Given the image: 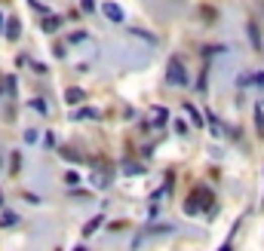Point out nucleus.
<instances>
[{
	"instance_id": "6ab92c4d",
	"label": "nucleus",
	"mask_w": 264,
	"mask_h": 251,
	"mask_svg": "<svg viewBox=\"0 0 264 251\" xmlns=\"http://www.w3.org/2000/svg\"><path fill=\"white\" fill-rule=\"evenodd\" d=\"M224 52V46H206L203 49V55H221Z\"/></svg>"
},
{
	"instance_id": "ddd939ff",
	"label": "nucleus",
	"mask_w": 264,
	"mask_h": 251,
	"mask_svg": "<svg viewBox=\"0 0 264 251\" xmlns=\"http://www.w3.org/2000/svg\"><path fill=\"white\" fill-rule=\"evenodd\" d=\"M16 224H19V218H16L13 211H7L4 218H0V227H16Z\"/></svg>"
},
{
	"instance_id": "dca6fc26",
	"label": "nucleus",
	"mask_w": 264,
	"mask_h": 251,
	"mask_svg": "<svg viewBox=\"0 0 264 251\" xmlns=\"http://www.w3.org/2000/svg\"><path fill=\"white\" fill-rule=\"evenodd\" d=\"M184 111H187V114H191V120H194L197 126H203V117H200V114L194 111V104H184Z\"/></svg>"
},
{
	"instance_id": "5701e85b",
	"label": "nucleus",
	"mask_w": 264,
	"mask_h": 251,
	"mask_svg": "<svg viewBox=\"0 0 264 251\" xmlns=\"http://www.w3.org/2000/svg\"><path fill=\"white\" fill-rule=\"evenodd\" d=\"M175 132H181V135H184V132H187V123H184V120H175Z\"/></svg>"
},
{
	"instance_id": "9d476101",
	"label": "nucleus",
	"mask_w": 264,
	"mask_h": 251,
	"mask_svg": "<svg viewBox=\"0 0 264 251\" xmlns=\"http://www.w3.org/2000/svg\"><path fill=\"white\" fill-rule=\"evenodd\" d=\"M0 92H10V95H16V77H7L4 83H0Z\"/></svg>"
},
{
	"instance_id": "39448f33",
	"label": "nucleus",
	"mask_w": 264,
	"mask_h": 251,
	"mask_svg": "<svg viewBox=\"0 0 264 251\" xmlns=\"http://www.w3.org/2000/svg\"><path fill=\"white\" fill-rule=\"evenodd\" d=\"M65 101H68V104H80V101H83V89H77V86H71V89L65 92Z\"/></svg>"
},
{
	"instance_id": "7ed1b4c3",
	"label": "nucleus",
	"mask_w": 264,
	"mask_h": 251,
	"mask_svg": "<svg viewBox=\"0 0 264 251\" xmlns=\"http://www.w3.org/2000/svg\"><path fill=\"white\" fill-rule=\"evenodd\" d=\"M101 13H104V19H111V22H123V10H120L117 4H104Z\"/></svg>"
},
{
	"instance_id": "412c9836",
	"label": "nucleus",
	"mask_w": 264,
	"mask_h": 251,
	"mask_svg": "<svg viewBox=\"0 0 264 251\" xmlns=\"http://www.w3.org/2000/svg\"><path fill=\"white\" fill-rule=\"evenodd\" d=\"M65 181H68V184H77V181H80V175H77V172H68V175H65Z\"/></svg>"
},
{
	"instance_id": "0eeeda50",
	"label": "nucleus",
	"mask_w": 264,
	"mask_h": 251,
	"mask_svg": "<svg viewBox=\"0 0 264 251\" xmlns=\"http://www.w3.org/2000/svg\"><path fill=\"white\" fill-rule=\"evenodd\" d=\"M98 111H92V107H80V111H74V120H95Z\"/></svg>"
},
{
	"instance_id": "393cba45",
	"label": "nucleus",
	"mask_w": 264,
	"mask_h": 251,
	"mask_svg": "<svg viewBox=\"0 0 264 251\" xmlns=\"http://www.w3.org/2000/svg\"><path fill=\"white\" fill-rule=\"evenodd\" d=\"M0 165H4V159H0Z\"/></svg>"
},
{
	"instance_id": "4be33fe9",
	"label": "nucleus",
	"mask_w": 264,
	"mask_h": 251,
	"mask_svg": "<svg viewBox=\"0 0 264 251\" xmlns=\"http://www.w3.org/2000/svg\"><path fill=\"white\" fill-rule=\"evenodd\" d=\"M25 141H28V144H34V141H37V129H28L25 132Z\"/></svg>"
},
{
	"instance_id": "a211bd4d",
	"label": "nucleus",
	"mask_w": 264,
	"mask_h": 251,
	"mask_svg": "<svg viewBox=\"0 0 264 251\" xmlns=\"http://www.w3.org/2000/svg\"><path fill=\"white\" fill-rule=\"evenodd\" d=\"M249 40L255 43V49L261 46V37H258V28H255V25H249Z\"/></svg>"
},
{
	"instance_id": "6e6552de",
	"label": "nucleus",
	"mask_w": 264,
	"mask_h": 251,
	"mask_svg": "<svg viewBox=\"0 0 264 251\" xmlns=\"http://www.w3.org/2000/svg\"><path fill=\"white\" fill-rule=\"evenodd\" d=\"M255 129H258V135H264V111L255 104Z\"/></svg>"
},
{
	"instance_id": "4468645a",
	"label": "nucleus",
	"mask_w": 264,
	"mask_h": 251,
	"mask_svg": "<svg viewBox=\"0 0 264 251\" xmlns=\"http://www.w3.org/2000/svg\"><path fill=\"white\" fill-rule=\"evenodd\" d=\"M28 7H31L34 13H40V16H46V13H49V10H46V7L40 4V0H28Z\"/></svg>"
},
{
	"instance_id": "f3484780",
	"label": "nucleus",
	"mask_w": 264,
	"mask_h": 251,
	"mask_svg": "<svg viewBox=\"0 0 264 251\" xmlns=\"http://www.w3.org/2000/svg\"><path fill=\"white\" fill-rule=\"evenodd\" d=\"M31 107H34L37 114H46V101H43V98H34V101H31Z\"/></svg>"
},
{
	"instance_id": "1a4fd4ad",
	"label": "nucleus",
	"mask_w": 264,
	"mask_h": 251,
	"mask_svg": "<svg viewBox=\"0 0 264 251\" xmlns=\"http://www.w3.org/2000/svg\"><path fill=\"white\" fill-rule=\"evenodd\" d=\"M123 172H126V175H138V172H144V165L129 159V162H123Z\"/></svg>"
},
{
	"instance_id": "a878e982",
	"label": "nucleus",
	"mask_w": 264,
	"mask_h": 251,
	"mask_svg": "<svg viewBox=\"0 0 264 251\" xmlns=\"http://www.w3.org/2000/svg\"><path fill=\"white\" fill-rule=\"evenodd\" d=\"M0 199H4V196H0Z\"/></svg>"
},
{
	"instance_id": "f257e3e1",
	"label": "nucleus",
	"mask_w": 264,
	"mask_h": 251,
	"mask_svg": "<svg viewBox=\"0 0 264 251\" xmlns=\"http://www.w3.org/2000/svg\"><path fill=\"white\" fill-rule=\"evenodd\" d=\"M166 83L169 86H187V70H184L178 55H172L169 64H166Z\"/></svg>"
},
{
	"instance_id": "b1692460",
	"label": "nucleus",
	"mask_w": 264,
	"mask_h": 251,
	"mask_svg": "<svg viewBox=\"0 0 264 251\" xmlns=\"http://www.w3.org/2000/svg\"><path fill=\"white\" fill-rule=\"evenodd\" d=\"M252 83H255V86H264V74H255V77H252Z\"/></svg>"
},
{
	"instance_id": "9b49d317",
	"label": "nucleus",
	"mask_w": 264,
	"mask_h": 251,
	"mask_svg": "<svg viewBox=\"0 0 264 251\" xmlns=\"http://www.w3.org/2000/svg\"><path fill=\"white\" fill-rule=\"evenodd\" d=\"M169 120V114H166V107H157V111H154V126H163Z\"/></svg>"
},
{
	"instance_id": "f8f14e48",
	"label": "nucleus",
	"mask_w": 264,
	"mask_h": 251,
	"mask_svg": "<svg viewBox=\"0 0 264 251\" xmlns=\"http://www.w3.org/2000/svg\"><path fill=\"white\" fill-rule=\"evenodd\" d=\"M62 156H65V159H71V162H89L83 153H74V150H62Z\"/></svg>"
},
{
	"instance_id": "aec40b11",
	"label": "nucleus",
	"mask_w": 264,
	"mask_h": 251,
	"mask_svg": "<svg viewBox=\"0 0 264 251\" xmlns=\"http://www.w3.org/2000/svg\"><path fill=\"white\" fill-rule=\"evenodd\" d=\"M80 7H83V13H92L95 10V0H80Z\"/></svg>"
},
{
	"instance_id": "f03ea898",
	"label": "nucleus",
	"mask_w": 264,
	"mask_h": 251,
	"mask_svg": "<svg viewBox=\"0 0 264 251\" xmlns=\"http://www.w3.org/2000/svg\"><path fill=\"white\" fill-rule=\"evenodd\" d=\"M4 34H7L10 40H19V37H22V22H19V19L13 16V19H10V22L4 25Z\"/></svg>"
},
{
	"instance_id": "423d86ee",
	"label": "nucleus",
	"mask_w": 264,
	"mask_h": 251,
	"mask_svg": "<svg viewBox=\"0 0 264 251\" xmlns=\"http://www.w3.org/2000/svg\"><path fill=\"white\" fill-rule=\"evenodd\" d=\"M101 224H104V218H101V214H95V218H92V221H89V224L83 227V236H92V233H95V230H98Z\"/></svg>"
},
{
	"instance_id": "20e7f679",
	"label": "nucleus",
	"mask_w": 264,
	"mask_h": 251,
	"mask_svg": "<svg viewBox=\"0 0 264 251\" xmlns=\"http://www.w3.org/2000/svg\"><path fill=\"white\" fill-rule=\"evenodd\" d=\"M59 25H62V19H59V16H49V13H46V16H43V22H40V28H43L46 34H52Z\"/></svg>"
},
{
	"instance_id": "2eb2a0df",
	"label": "nucleus",
	"mask_w": 264,
	"mask_h": 251,
	"mask_svg": "<svg viewBox=\"0 0 264 251\" xmlns=\"http://www.w3.org/2000/svg\"><path fill=\"white\" fill-rule=\"evenodd\" d=\"M132 34H135V37H141V40H147V43H157V37H150V34L141 31V28H132Z\"/></svg>"
}]
</instances>
